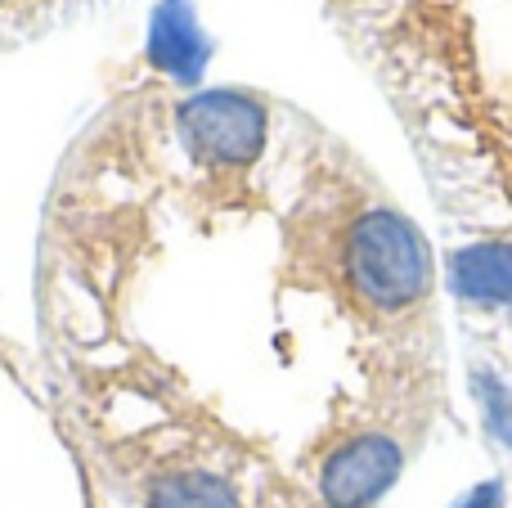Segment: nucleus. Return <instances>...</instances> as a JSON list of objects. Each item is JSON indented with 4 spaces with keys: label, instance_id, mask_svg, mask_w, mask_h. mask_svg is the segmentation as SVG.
<instances>
[{
    "label": "nucleus",
    "instance_id": "f257e3e1",
    "mask_svg": "<svg viewBox=\"0 0 512 508\" xmlns=\"http://www.w3.org/2000/svg\"><path fill=\"white\" fill-rule=\"evenodd\" d=\"M369 59L432 203L450 338L512 495V0H328Z\"/></svg>",
    "mask_w": 512,
    "mask_h": 508
},
{
    "label": "nucleus",
    "instance_id": "f03ea898",
    "mask_svg": "<svg viewBox=\"0 0 512 508\" xmlns=\"http://www.w3.org/2000/svg\"><path fill=\"white\" fill-rule=\"evenodd\" d=\"M180 126L203 167L225 180H248L274 144V117L248 90H212L180 108Z\"/></svg>",
    "mask_w": 512,
    "mask_h": 508
}]
</instances>
